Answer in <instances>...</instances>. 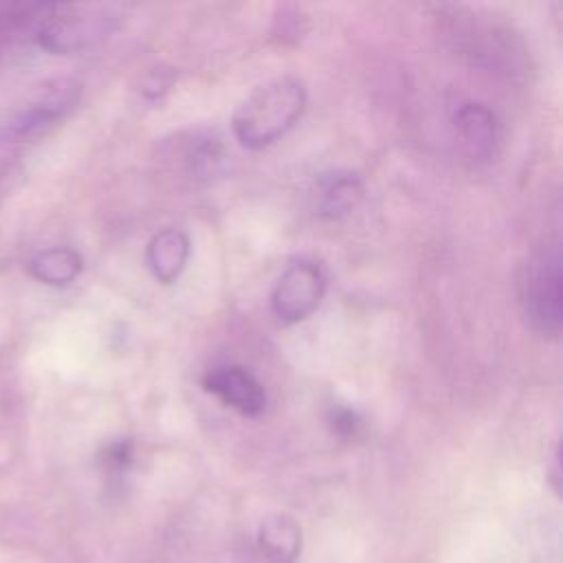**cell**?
I'll list each match as a JSON object with an SVG mask.
<instances>
[{
    "mask_svg": "<svg viewBox=\"0 0 563 563\" xmlns=\"http://www.w3.org/2000/svg\"><path fill=\"white\" fill-rule=\"evenodd\" d=\"M306 88L295 77H279L251 92L233 114V132L244 147L260 150L284 136L301 117Z\"/></svg>",
    "mask_w": 563,
    "mask_h": 563,
    "instance_id": "6da1fadb",
    "label": "cell"
},
{
    "mask_svg": "<svg viewBox=\"0 0 563 563\" xmlns=\"http://www.w3.org/2000/svg\"><path fill=\"white\" fill-rule=\"evenodd\" d=\"M363 198V183L352 172H332L319 178L314 209L319 216L339 218L350 213Z\"/></svg>",
    "mask_w": 563,
    "mask_h": 563,
    "instance_id": "ba28073f",
    "label": "cell"
},
{
    "mask_svg": "<svg viewBox=\"0 0 563 563\" xmlns=\"http://www.w3.org/2000/svg\"><path fill=\"white\" fill-rule=\"evenodd\" d=\"M79 97H81V86L73 79L57 77V79L44 81L9 117L0 136L13 145L35 141L42 134H46L53 125H57L77 106Z\"/></svg>",
    "mask_w": 563,
    "mask_h": 563,
    "instance_id": "3957f363",
    "label": "cell"
},
{
    "mask_svg": "<svg viewBox=\"0 0 563 563\" xmlns=\"http://www.w3.org/2000/svg\"><path fill=\"white\" fill-rule=\"evenodd\" d=\"M29 273L42 284L66 286L81 273V257L68 246L46 249L29 262Z\"/></svg>",
    "mask_w": 563,
    "mask_h": 563,
    "instance_id": "7c38bea8",
    "label": "cell"
},
{
    "mask_svg": "<svg viewBox=\"0 0 563 563\" xmlns=\"http://www.w3.org/2000/svg\"><path fill=\"white\" fill-rule=\"evenodd\" d=\"M453 121L457 141L471 161H488L495 154L499 128L490 108L477 101L462 103Z\"/></svg>",
    "mask_w": 563,
    "mask_h": 563,
    "instance_id": "52a82bcc",
    "label": "cell"
},
{
    "mask_svg": "<svg viewBox=\"0 0 563 563\" xmlns=\"http://www.w3.org/2000/svg\"><path fill=\"white\" fill-rule=\"evenodd\" d=\"M15 154H18V145H13V143H9V141H4V139L0 136V180L4 178L7 169H9L11 163L15 161Z\"/></svg>",
    "mask_w": 563,
    "mask_h": 563,
    "instance_id": "2e32d148",
    "label": "cell"
},
{
    "mask_svg": "<svg viewBox=\"0 0 563 563\" xmlns=\"http://www.w3.org/2000/svg\"><path fill=\"white\" fill-rule=\"evenodd\" d=\"M53 4L44 2H0V55L20 35H37Z\"/></svg>",
    "mask_w": 563,
    "mask_h": 563,
    "instance_id": "8fae6325",
    "label": "cell"
},
{
    "mask_svg": "<svg viewBox=\"0 0 563 563\" xmlns=\"http://www.w3.org/2000/svg\"><path fill=\"white\" fill-rule=\"evenodd\" d=\"M187 257L189 238L178 229H163L147 244L150 271L163 284H172L183 273Z\"/></svg>",
    "mask_w": 563,
    "mask_h": 563,
    "instance_id": "9c48e42d",
    "label": "cell"
},
{
    "mask_svg": "<svg viewBox=\"0 0 563 563\" xmlns=\"http://www.w3.org/2000/svg\"><path fill=\"white\" fill-rule=\"evenodd\" d=\"M330 427L332 431H336L339 435H354L361 427V418L354 409L350 407H343V405H336L330 409Z\"/></svg>",
    "mask_w": 563,
    "mask_h": 563,
    "instance_id": "5bb4252c",
    "label": "cell"
},
{
    "mask_svg": "<svg viewBox=\"0 0 563 563\" xmlns=\"http://www.w3.org/2000/svg\"><path fill=\"white\" fill-rule=\"evenodd\" d=\"M112 18L101 11L77 9L70 4H53L51 13L42 22L35 40L51 53L81 51L110 31Z\"/></svg>",
    "mask_w": 563,
    "mask_h": 563,
    "instance_id": "277c9868",
    "label": "cell"
},
{
    "mask_svg": "<svg viewBox=\"0 0 563 563\" xmlns=\"http://www.w3.org/2000/svg\"><path fill=\"white\" fill-rule=\"evenodd\" d=\"M519 303L526 323L541 336H556L563 323V273L559 244L534 251L519 273Z\"/></svg>",
    "mask_w": 563,
    "mask_h": 563,
    "instance_id": "7a4b0ae2",
    "label": "cell"
},
{
    "mask_svg": "<svg viewBox=\"0 0 563 563\" xmlns=\"http://www.w3.org/2000/svg\"><path fill=\"white\" fill-rule=\"evenodd\" d=\"M174 75L172 73H165V70H150L147 77H145V84H143V92L150 97V99H156L161 97L169 84H172Z\"/></svg>",
    "mask_w": 563,
    "mask_h": 563,
    "instance_id": "9a60e30c",
    "label": "cell"
},
{
    "mask_svg": "<svg viewBox=\"0 0 563 563\" xmlns=\"http://www.w3.org/2000/svg\"><path fill=\"white\" fill-rule=\"evenodd\" d=\"M323 290L325 277L321 268L314 262L299 260L279 277L271 297L273 312L284 323H297L319 306Z\"/></svg>",
    "mask_w": 563,
    "mask_h": 563,
    "instance_id": "5b68a950",
    "label": "cell"
},
{
    "mask_svg": "<svg viewBox=\"0 0 563 563\" xmlns=\"http://www.w3.org/2000/svg\"><path fill=\"white\" fill-rule=\"evenodd\" d=\"M260 552L273 563H292L301 548L299 526L286 515L266 517L257 530Z\"/></svg>",
    "mask_w": 563,
    "mask_h": 563,
    "instance_id": "30bf717a",
    "label": "cell"
},
{
    "mask_svg": "<svg viewBox=\"0 0 563 563\" xmlns=\"http://www.w3.org/2000/svg\"><path fill=\"white\" fill-rule=\"evenodd\" d=\"M227 154L218 136L213 134H194L185 145V167L194 178L218 176L224 167Z\"/></svg>",
    "mask_w": 563,
    "mask_h": 563,
    "instance_id": "4fadbf2b",
    "label": "cell"
},
{
    "mask_svg": "<svg viewBox=\"0 0 563 563\" xmlns=\"http://www.w3.org/2000/svg\"><path fill=\"white\" fill-rule=\"evenodd\" d=\"M202 385L224 405L246 418H255L266 407V391L262 383L240 365H222L205 374Z\"/></svg>",
    "mask_w": 563,
    "mask_h": 563,
    "instance_id": "8992f818",
    "label": "cell"
}]
</instances>
